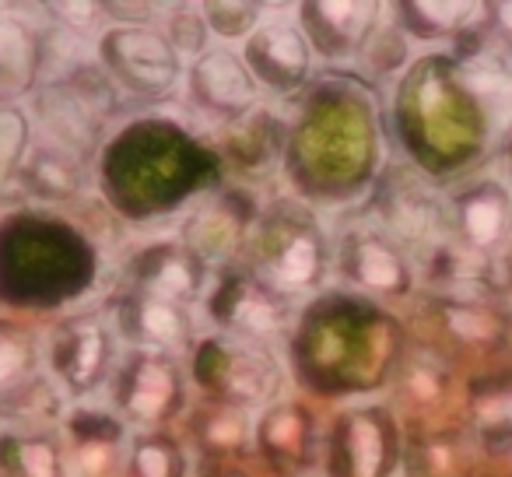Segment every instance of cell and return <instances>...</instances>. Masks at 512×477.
Returning a JSON list of instances; mask_svg holds the SVG:
<instances>
[{
	"label": "cell",
	"mask_w": 512,
	"mask_h": 477,
	"mask_svg": "<svg viewBox=\"0 0 512 477\" xmlns=\"http://www.w3.org/2000/svg\"><path fill=\"white\" fill-rule=\"evenodd\" d=\"M498 22H502V29L512 36V4H502V8H498Z\"/></svg>",
	"instance_id": "23"
},
{
	"label": "cell",
	"mask_w": 512,
	"mask_h": 477,
	"mask_svg": "<svg viewBox=\"0 0 512 477\" xmlns=\"http://www.w3.org/2000/svg\"><path fill=\"white\" fill-rule=\"evenodd\" d=\"M134 320L137 337L144 341L141 348L169 351L190 337V309L179 302L158 299V295L141 292V299L134 302Z\"/></svg>",
	"instance_id": "14"
},
{
	"label": "cell",
	"mask_w": 512,
	"mask_h": 477,
	"mask_svg": "<svg viewBox=\"0 0 512 477\" xmlns=\"http://www.w3.org/2000/svg\"><path fill=\"white\" fill-rule=\"evenodd\" d=\"M25 141V120L15 109H0V176L8 172V165L18 158Z\"/></svg>",
	"instance_id": "20"
},
{
	"label": "cell",
	"mask_w": 512,
	"mask_h": 477,
	"mask_svg": "<svg viewBox=\"0 0 512 477\" xmlns=\"http://www.w3.org/2000/svg\"><path fill=\"white\" fill-rule=\"evenodd\" d=\"M260 260L271 292H306L323 274V239L316 221L295 211L274 214L260 235Z\"/></svg>",
	"instance_id": "2"
},
{
	"label": "cell",
	"mask_w": 512,
	"mask_h": 477,
	"mask_svg": "<svg viewBox=\"0 0 512 477\" xmlns=\"http://www.w3.org/2000/svg\"><path fill=\"white\" fill-rule=\"evenodd\" d=\"M46 137L60 148L85 155L99 141L102 127L116 109V88L95 67H74L46 81L32 99Z\"/></svg>",
	"instance_id": "1"
},
{
	"label": "cell",
	"mask_w": 512,
	"mask_h": 477,
	"mask_svg": "<svg viewBox=\"0 0 512 477\" xmlns=\"http://www.w3.org/2000/svg\"><path fill=\"white\" fill-rule=\"evenodd\" d=\"M190 39H200V46H204V18L193 15V11H179V15L172 18V39L169 43L176 46V53H179V46H190Z\"/></svg>",
	"instance_id": "21"
},
{
	"label": "cell",
	"mask_w": 512,
	"mask_h": 477,
	"mask_svg": "<svg viewBox=\"0 0 512 477\" xmlns=\"http://www.w3.org/2000/svg\"><path fill=\"white\" fill-rule=\"evenodd\" d=\"M460 228L474 246H495L505 239L512 228V200L498 183L474 186L467 197L460 200Z\"/></svg>",
	"instance_id": "10"
},
{
	"label": "cell",
	"mask_w": 512,
	"mask_h": 477,
	"mask_svg": "<svg viewBox=\"0 0 512 477\" xmlns=\"http://www.w3.org/2000/svg\"><path fill=\"white\" fill-rule=\"evenodd\" d=\"M228 393L242 404H256L274 393L278 386V369L274 362L253 344H235V351L228 355V379H225Z\"/></svg>",
	"instance_id": "15"
},
{
	"label": "cell",
	"mask_w": 512,
	"mask_h": 477,
	"mask_svg": "<svg viewBox=\"0 0 512 477\" xmlns=\"http://www.w3.org/2000/svg\"><path fill=\"white\" fill-rule=\"evenodd\" d=\"M418 11H421V22L442 25V29H449V25L463 22V18L470 15L467 4H428V8H418Z\"/></svg>",
	"instance_id": "22"
},
{
	"label": "cell",
	"mask_w": 512,
	"mask_h": 477,
	"mask_svg": "<svg viewBox=\"0 0 512 477\" xmlns=\"http://www.w3.org/2000/svg\"><path fill=\"white\" fill-rule=\"evenodd\" d=\"M0 477H64L60 442L46 432L0 435Z\"/></svg>",
	"instance_id": "11"
},
{
	"label": "cell",
	"mask_w": 512,
	"mask_h": 477,
	"mask_svg": "<svg viewBox=\"0 0 512 477\" xmlns=\"http://www.w3.org/2000/svg\"><path fill=\"white\" fill-rule=\"evenodd\" d=\"M134 463L141 477H179L183 474V456L179 446L165 435H141L134 446Z\"/></svg>",
	"instance_id": "18"
},
{
	"label": "cell",
	"mask_w": 512,
	"mask_h": 477,
	"mask_svg": "<svg viewBox=\"0 0 512 477\" xmlns=\"http://www.w3.org/2000/svg\"><path fill=\"white\" fill-rule=\"evenodd\" d=\"M470 85H474L477 99L484 102V109H488L498 123L512 120V78L505 71H498V64L481 67V74H474Z\"/></svg>",
	"instance_id": "19"
},
{
	"label": "cell",
	"mask_w": 512,
	"mask_h": 477,
	"mask_svg": "<svg viewBox=\"0 0 512 477\" xmlns=\"http://www.w3.org/2000/svg\"><path fill=\"white\" fill-rule=\"evenodd\" d=\"M116 348L109 330L99 320H67L53 330L50 341V369L57 386L67 397H85L113 372Z\"/></svg>",
	"instance_id": "4"
},
{
	"label": "cell",
	"mask_w": 512,
	"mask_h": 477,
	"mask_svg": "<svg viewBox=\"0 0 512 477\" xmlns=\"http://www.w3.org/2000/svg\"><path fill=\"white\" fill-rule=\"evenodd\" d=\"M344 267L362 288H376V292H400L407 285V267L400 260L397 246L383 235H355L344 246Z\"/></svg>",
	"instance_id": "9"
},
{
	"label": "cell",
	"mask_w": 512,
	"mask_h": 477,
	"mask_svg": "<svg viewBox=\"0 0 512 477\" xmlns=\"http://www.w3.org/2000/svg\"><path fill=\"white\" fill-rule=\"evenodd\" d=\"M22 183L43 200H67L85 186V162L53 141L36 144L22 165Z\"/></svg>",
	"instance_id": "8"
},
{
	"label": "cell",
	"mask_w": 512,
	"mask_h": 477,
	"mask_svg": "<svg viewBox=\"0 0 512 477\" xmlns=\"http://www.w3.org/2000/svg\"><path fill=\"white\" fill-rule=\"evenodd\" d=\"M113 397L130 418L155 421L176 411L183 400L179 369L169 351L134 348L113 372Z\"/></svg>",
	"instance_id": "5"
},
{
	"label": "cell",
	"mask_w": 512,
	"mask_h": 477,
	"mask_svg": "<svg viewBox=\"0 0 512 477\" xmlns=\"http://www.w3.org/2000/svg\"><path fill=\"white\" fill-rule=\"evenodd\" d=\"M249 64L256 78H264L267 85H295L306 71V43L292 25L271 22L249 36Z\"/></svg>",
	"instance_id": "7"
},
{
	"label": "cell",
	"mask_w": 512,
	"mask_h": 477,
	"mask_svg": "<svg viewBox=\"0 0 512 477\" xmlns=\"http://www.w3.org/2000/svg\"><path fill=\"white\" fill-rule=\"evenodd\" d=\"M102 60L116 85L134 95L162 99L179 81V53L158 32L144 29H120L102 39Z\"/></svg>",
	"instance_id": "3"
},
{
	"label": "cell",
	"mask_w": 512,
	"mask_h": 477,
	"mask_svg": "<svg viewBox=\"0 0 512 477\" xmlns=\"http://www.w3.org/2000/svg\"><path fill=\"white\" fill-rule=\"evenodd\" d=\"M309 11L316 22V43L327 53H348L372 25L376 8H369V4H320Z\"/></svg>",
	"instance_id": "16"
},
{
	"label": "cell",
	"mask_w": 512,
	"mask_h": 477,
	"mask_svg": "<svg viewBox=\"0 0 512 477\" xmlns=\"http://www.w3.org/2000/svg\"><path fill=\"white\" fill-rule=\"evenodd\" d=\"M36 393H43L36 348L18 330L0 327V400L15 404V400L36 397Z\"/></svg>",
	"instance_id": "13"
},
{
	"label": "cell",
	"mask_w": 512,
	"mask_h": 477,
	"mask_svg": "<svg viewBox=\"0 0 512 477\" xmlns=\"http://www.w3.org/2000/svg\"><path fill=\"white\" fill-rule=\"evenodd\" d=\"M39 39L22 18H0V95H22L36 78Z\"/></svg>",
	"instance_id": "12"
},
{
	"label": "cell",
	"mask_w": 512,
	"mask_h": 477,
	"mask_svg": "<svg viewBox=\"0 0 512 477\" xmlns=\"http://www.w3.org/2000/svg\"><path fill=\"white\" fill-rule=\"evenodd\" d=\"M190 92L204 113L211 116H235L242 109H249L256 88L253 74L239 64V57L228 50H207L204 57H197L190 74Z\"/></svg>",
	"instance_id": "6"
},
{
	"label": "cell",
	"mask_w": 512,
	"mask_h": 477,
	"mask_svg": "<svg viewBox=\"0 0 512 477\" xmlns=\"http://www.w3.org/2000/svg\"><path fill=\"white\" fill-rule=\"evenodd\" d=\"M204 285V271H200L197 257H186V253L172 250L158 260L155 271L144 278V292L158 295V299L179 302V306H190L197 288Z\"/></svg>",
	"instance_id": "17"
}]
</instances>
